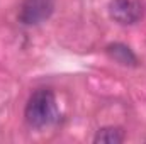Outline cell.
<instances>
[{"label":"cell","mask_w":146,"mask_h":144,"mask_svg":"<svg viewBox=\"0 0 146 144\" xmlns=\"http://www.w3.org/2000/svg\"><path fill=\"white\" fill-rule=\"evenodd\" d=\"M26 120L33 127H46L58 120V105L53 92L37 90L26 105Z\"/></svg>","instance_id":"6da1fadb"},{"label":"cell","mask_w":146,"mask_h":144,"mask_svg":"<svg viewBox=\"0 0 146 144\" xmlns=\"http://www.w3.org/2000/svg\"><path fill=\"white\" fill-rule=\"evenodd\" d=\"M109 12L115 22L122 26H129L141 19L143 7L139 0H110Z\"/></svg>","instance_id":"7a4b0ae2"},{"label":"cell","mask_w":146,"mask_h":144,"mask_svg":"<svg viewBox=\"0 0 146 144\" xmlns=\"http://www.w3.org/2000/svg\"><path fill=\"white\" fill-rule=\"evenodd\" d=\"M51 12V3L49 0H29L22 12H21V20L24 24H37L44 20Z\"/></svg>","instance_id":"3957f363"},{"label":"cell","mask_w":146,"mask_h":144,"mask_svg":"<svg viewBox=\"0 0 146 144\" xmlns=\"http://www.w3.org/2000/svg\"><path fill=\"white\" fill-rule=\"evenodd\" d=\"M107 53H109V56L114 61H117L122 66H134L136 65L134 53L127 46H124V44H110L107 48Z\"/></svg>","instance_id":"277c9868"},{"label":"cell","mask_w":146,"mask_h":144,"mask_svg":"<svg viewBox=\"0 0 146 144\" xmlns=\"http://www.w3.org/2000/svg\"><path fill=\"white\" fill-rule=\"evenodd\" d=\"M94 141L97 144H119L124 141V132L119 127H104L97 132Z\"/></svg>","instance_id":"5b68a950"}]
</instances>
